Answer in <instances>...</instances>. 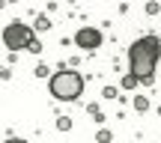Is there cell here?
Instances as JSON below:
<instances>
[{"label":"cell","mask_w":161,"mask_h":143,"mask_svg":"<svg viewBox=\"0 0 161 143\" xmlns=\"http://www.w3.org/2000/svg\"><path fill=\"white\" fill-rule=\"evenodd\" d=\"M158 54H161V39L158 36H143V39H137L128 48V66H131V74L140 84H149L152 80L155 66H158Z\"/></svg>","instance_id":"1"},{"label":"cell","mask_w":161,"mask_h":143,"mask_svg":"<svg viewBox=\"0 0 161 143\" xmlns=\"http://www.w3.org/2000/svg\"><path fill=\"white\" fill-rule=\"evenodd\" d=\"M48 90H51V96L57 102H75L80 92H84V78L78 72H72V69H63V72H57L51 78Z\"/></svg>","instance_id":"2"},{"label":"cell","mask_w":161,"mask_h":143,"mask_svg":"<svg viewBox=\"0 0 161 143\" xmlns=\"http://www.w3.org/2000/svg\"><path fill=\"white\" fill-rule=\"evenodd\" d=\"M30 42H33V33H30V27H27V24H21V21L6 24V30H3V45L9 48V51H21V48H30Z\"/></svg>","instance_id":"3"},{"label":"cell","mask_w":161,"mask_h":143,"mask_svg":"<svg viewBox=\"0 0 161 143\" xmlns=\"http://www.w3.org/2000/svg\"><path fill=\"white\" fill-rule=\"evenodd\" d=\"M75 45L84 48V51H96V48L102 45V33H98L96 27H80L75 33Z\"/></svg>","instance_id":"4"},{"label":"cell","mask_w":161,"mask_h":143,"mask_svg":"<svg viewBox=\"0 0 161 143\" xmlns=\"http://www.w3.org/2000/svg\"><path fill=\"white\" fill-rule=\"evenodd\" d=\"M149 107V98L146 96H134V110H146Z\"/></svg>","instance_id":"5"},{"label":"cell","mask_w":161,"mask_h":143,"mask_svg":"<svg viewBox=\"0 0 161 143\" xmlns=\"http://www.w3.org/2000/svg\"><path fill=\"white\" fill-rule=\"evenodd\" d=\"M137 84H140V80L134 78V74H125V78H122V86H125V90H134Z\"/></svg>","instance_id":"6"},{"label":"cell","mask_w":161,"mask_h":143,"mask_svg":"<svg viewBox=\"0 0 161 143\" xmlns=\"http://www.w3.org/2000/svg\"><path fill=\"white\" fill-rule=\"evenodd\" d=\"M96 140H98V143H110V140H114V134H110L108 128H102V131L96 134Z\"/></svg>","instance_id":"7"},{"label":"cell","mask_w":161,"mask_h":143,"mask_svg":"<svg viewBox=\"0 0 161 143\" xmlns=\"http://www.w3.org/2000/svg\"><path fill=\"white\" fill-rule=\"evenodd\" d=\"M57 128H60V131H69V128H72V119H69V116H60V119H57Z\"/></svg>","instance_id":"8"},{"label":"cell","mask_w":161,"mask_h":143,"mask_svg":"<svg viewBox=\"0 0 161 143\" xmlns=\"http://www.w3.org/2000/svg\"><path fill=\"white\" fill-rule=\"evenodd\" d=\"M48 27H51L48 18H39V21H36V30H39V33H42V30H48Z\"/></svg>","instance_id":"9"},{"label":"cell","mask_w":161,"mask_h":143,"mask_svg":"<svg viewBox=\"0 0 161 143\" xmlns=\"http://www.w3.org/2000/svg\"><path fill=\"white\" fill-rule=\"evenodd\" d=\"M27 51H33V54H39V51H42V42L36 39V36H33V42H30V48H27Z\"/></svg>","instance_id":"10"},{"label":"cell","mask_w":161,"mask_h":143,"mask_svg":"<svg viewBox=\"0 0 161 143\" xmlns=\"http://www.w3.org/2000/svg\"><path fill=\"white\" fill-rule=\"evenodd\" d=\"M102 96H104V98H116V90H114V86H104Z\"/></svg>","instance_id":"11"},{"label":"cell","mask_w":161,"mask_h":143,"mask_svg":"<svg viewBox=\"0 0 161 143\" xmlns=\"http://www.w3.org/2000/svg\"><path fill=\"white\" fill-rule=\"evenodd\" d=\"M3 143H27V140H21V137H9V140H3Z\"/></svg>","instance_id":"12"}]
</instances>
